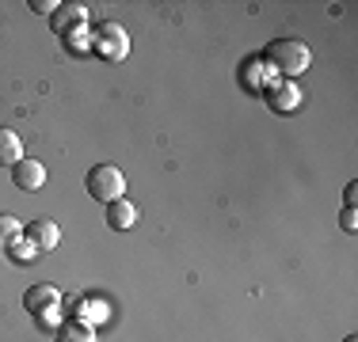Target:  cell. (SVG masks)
Wrapping results in <instances>:
<instances>
[{
    "label": "cell",
    "mask_w": 358,
    "mask_h": 342,
    "mask_svg": "<svg viewBox=\"0 0 358 342\" xmlns=\"http://www.w3.org/2000/svg\"><path fill=\"white\" fill-rule=\"evenodd\" d=\"M263 65H271V73H282L294 80V76H301L313 65V50L301 38H275L267 46V54H263Z\"/></svg>",
    "instance_id": "obj_1"
},
{
    "label": "cell",
    "mask_w": 358,
    "mask_h": 342,
    "mask_svg": "<svg viewBox=\"0 0 358 342\" xmlns=\"http://www.w3.org/2000/svg\"><path fill=\"white\" fill-rule=\"evenodd\" d=\"M84 186H88V194L96 202H118V198H126V175H122V168H115V164H96L84 175Z\"/></svg>",
    "instance_id": "obj_2"
},
{
    "label": "cell",
    "mask_w": 358,
    "mask_h": 342,
    "mask_svg": "<svg viewBox=\"0 0 358 342\" xmlns=\"http://www.w3.org/2000/svg\"><path fill=\"white\" fill-rule=\"evenodd\" d=\"M92 54H99L103 61H122L130 54V34H126L122 23L107 20L92 31Z\"/></svg>",
    "instance_id": "obj_3"
},
{
    "label": "cell",
    "mask_w": 358,
    "mask_h": 342,
    "mask_svg": "<svg viewBox=\"0 0 358 342\" xmlns=\"http://www.w3.org/2000/svg\"><path fill=\"white\" fill-rule=\"evenodd\" d=\"M69 304H73V315H76L73 323H84V327H96V323L110 320V308H107V301H99V297L76 293V297H69Z\"/></svg>",
    "instance_id": "obj_4"
},
{
    "label": "cell",
    "mask_w": 358,
    "mask_h": 342,
    "mask_svg": "<svg viewBox=\"0 0 358 342\" xmlns=\"http://www.w3.org/2000/svg\"><path fill=\"white\" fill-rule=\"evenodd\" d=\"M23 236H27V239L38 247L42 255H46V251H54V247L62 244V228H57V221H50V217H42V221H31V225L23 228Z\"/></svg>",
    "instance_id": "obj_5"
},
{
    "label": "cell",
    "mask_w": 358,
    "mask_h": 342,
    "mask_svg": "<svg viewBox=\"0 0 358 342\" xmlns=\"http://www.w3.org/2000/svg\"><path fill=\"white\" fill-rule=\"evenodd\" d=\"M46 164L42 160H20V164L12 168V183L20 186V191H42L46 186Z\"/></svg>",
    "instance_id": "obj_6"
},
{
    "label": "cell",
    "mask_w": 358,
    "mask_h": 342,
    "mask_svg": "<svg viewBox=\"0 0 358 342\" xmlns=\"http://www.w3.org/2000/svg\"><path fill=\"white\" fill-rule=\"evenodd\" d=\"M50 27H54L57 34H73V31L88 27V8H84V4H65V8H57V12L50 15Z\"/></svg>",
    "instance_id": "obj_7"
},
{
    "label": "cell",
    "mask_w": 358,
    "mask_h": 342,
    "mask_svg": "<svg viewBox=\"0 0 358 342\" xmlns=\"http://www.w3.org/2000/svg\"><path fill=\"white\" fill-rule=\"evenodd\" d=\"M138 225V205L130 198H118L107 205V228L110 232H130V228Z\"/></svg>",
    "instance_id": "obj_8"
},
{
    "label": "cell",
    "mask_w": 358,
    "mask_h": 342,
    "mask_svg": "<svg viewBox=\"0 0 358 342\" xmlns=\"http://www.w3.org/2000/svg\"><path fill=\"white\" fill-rule=\"evenodd\" d=\"M54 304H65V297L57 293L54 285H46V281H38V285H31L27 293H23V308H27L31 315L42 312V308H54Z\"/></svg>",
    "instance_id": "obj_9"
},
{
    "label": "cell",
    "mask_w": 358,
    "mask_h": 342,
    "mask_svg": "<svg viewBox=\"0 0 358 342\" xmlns=\"http://www.w3.org/2000/svg\"><path fill=\"white\" fill-rule=\"evenodd\" d=\"M23 160V141L15 130H8V126H0V168H15Z\"/></svg>",
    "instance_id": "obj_10"
},
{
    "label": "cell",
    "mask_w": 358,
    "mask_h": 342,
    "mask_svg": "<svg viewBox=\"0 0 358 342\" xmlns=\"http://www.w3.org/2000/svg\"><path fill=\"white\" fill-rule=\"evenodd\" d=\"M241 80H248L252 88H263V80H275V73L263 65V57H252V61L241 65Z\"/></svg>",
    "instance_id": "obj_11"
},
{
    "label": "cell",
    "mask_w": 358,
    "mask_h": 342,
    "mask_svg": "<svg viewBox=\"0 0 358 342\" xmlns=\"http://www.w3.org/2000/svg\"><path fill=\"white\" fill-rule=\"evenodd\" d=\"M54 342H96V327H84V323H62Z\"/></svg>",
    "instance_id": "obj_12"
},
{
    "label": "cell",
    "mask_w": 358,
    "mask_h": 342,
    "mask_svg": "<svg viewBox=\"0 0 358 342\" xmlns=\"http://www.w3.org/2000/svg\"><path fill=\"white\" fill-rule=\"evenodd\" d=\"M38 255H42V251L31 244L27 236H20V239H12V244H8V259H12V262H35Z\"/></svg>",
    "instance_id": "obj_13"
},
{
    "label": "cell",
    "mask_w": 358,
    "mask_h": 342,
    "mask_svg": "<svg viewBox=\"0 0 358 342\" xmlns=\"http://www.w3.org/2000/svg\"><path fill=\"white\" fill-rule=\"evenodd\" d=\"M20 236H23V221L12 217V213H0V251H8V244Z\"/></svg>",
    "instance_id": "obj_14"
},
{
    "label": "cell",
    "mask_w": 358,
    "mask_h": 342,
    "mask_svg": "<svg viewBox=\"0 0 358 342\" xmlns=\"http://www.w3.org/2000/svg\"><path fill=\"white\" fill-rule=\"evenodd\" d=\"M297 103H301V91H297V84H282L278 91H271V107H275V110H294Z\"/></svg>",
    "instance_id": "obj_15"
},
{
    "label": "cell",
    "mask_w": 358,
    "mask_h": 342,
    "mask_svg": "<svg viewBox=\"0 0 358 342\" xmlns=\"http://www.w3.org/2000/svg\"><path fill=\"white\" fill-rule=\"evenodd\" d=\"M62 308L65 304H54V308H42V312H35V320H38V327H46V331H57L62 327Z\"/></svg>",
    "instance_id": "obj_16"
},
{
    "label": "cell",
    "mask_w": 358,
    "mask_h": 342,
    "mask_svg": "<svg viewBox=\"0 0 358 342\" xmlns=\"http://www.w3.org/2000/svg\"><path fill=\"white\" fill-rule=\"evenodd\" d=\"M65 38H69V46L76 50V54H84V50H92V34H88V27H80V31L65 34Z\"/></svg>",
    "instance_id": "obj_17"
},
{
    "label": "cell",
    "mask_w": 358,
    "mask_h": 342,
    "mask_svg": "<svg viewBox=\"0 0 358 342\" xmlns=\"http://www.w3.org/2000/svg\"><path fill=\"white\" fill-rule=\"evenodd\" d=\"M31 8H35L38 15H54L62 4H57V0H31Z\"/></svg>",
    "instance_id": "obj_18"
},
{
    "label": "cell",
    "mask_w": 358,
    "mask_h": 342,
    "mask_svg": "<svg viewBox=\"0 0 358 342\" xmlns=\"http://www.w3.org/2000/svg\"><path fill=\"white\" fill-rule=\"evenodd\" d=\"M339 225H343L347 232H358V213L351 209V205H347V209H343V217H339Z\"/></svg>",
    "instance_id": "obj_19"
},
{
    "label": "cell",
    "mask_w": 358,
    "mask_h": 342,
    "mask_svg": "<svg viewBox=\"0 0 358 342\" xmlns=\"http://www.w3.org/2000/svg\"><path fill=\"white\" fill-rule=\"evenodd\" d=\"M343 202L355 209V202H358V183H347V191H343Z\"/></svg>",
    "instance_id": "obj_20"
},
{
    "label": "cell",
    "mask_w": 358,
    "mask_h": 342,
    "mask_svg": "<svg viewBox=\"0 0 358 342\" xmlns=\"http://www.w3.org/2000/svg\"><path fill=\"white\" fill-rule=\"evenodd\" d=\"M343 342H358V339H355V335H347V339H343Z\"/></svg>",
    "instance_id": "obj_21"
}]
</instances>
